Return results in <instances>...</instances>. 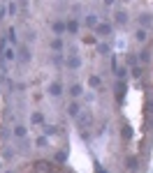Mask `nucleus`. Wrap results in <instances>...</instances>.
Listing matches in <instances>:
<instances>
[{
	"label": "nucleus",
	"instance_id": "f8f14e48",
	"mask_svg": "<svg viewBox=\"0 0 153 173\" xmlns=\"http://www.w3.org/2000/svg\"><path fill=\"white\" fill-rule=\"evenodd\" d=\"M54 30H56V33H63V30H65V23H60V21L54 23Z\"/></svg>",
	"mask_w": 153,
	"mask_h": 173
},
{
	"label": "nucleus",
	"instance_id": "4468645a",
	"mask_svg": "<svg viewBox=\"0 0 153 173\" xmlns=\"http://www.w3.org/2000/svg\"><path fill=\"white\" fill-rule=\"evenodd\" d=\"M21 58H23V60H30V55H28V49H23V51H21Z\"/></svg>",
	"mask_w": 153,
	"mask_h": 173
},
{
	"label": "nucleus",
	"instance_id": "f257e3e1",
	"mask_svg": "<svg viewBox=\"0 0 153 173\" xmlns=\"http://www.w3.org/2000/svg\"><path fill=\"white\" fill-rule=\"evenodd\" d=\"M49 92H51L54 97H58L60 92H63V88H60V83H51V86H49Z\"/></svg>",
	"mask_w": 153,
	"mask_h": 173
},
{
	"label": "nucleus",
	"instance_id": "f03ea898",
	"mask_svg": "<svg viewBox=\"0 0 153 173\" xmlns=\"http://www.w3.org/2000/svg\"><path fill=\"white\" fill-rule=\"evenodd\" d=\"M79 65H81L79 58H70V60H67V67H70V69H77Z\"/></svg>",
	"mask_w": 153,
	"mask_h": 173
},
{
	"label": "nucleus",
	"instance_id": "6e6552de",
	"mask_svg": "<svg viewBox=\"0 0 153 173\" xmlns=\"http://www.w3.org/2000/svg\"><path fill=\"white\" fill-rule=\"evenodd\" d=\"M137 39H139V42H144L146 39V30H142V28H139V30H137V35H135Z\"/></svg>",
	"mask_w": 153,
	"mask_h": 173
},
{
	"label": "nucleus",
	"instance_id": "ddd939ff",
	"mask_svg": "<svg viewBox=\"0 0 153 173\" xmlns=\"http://www.w3.org/2000/svg\"><path fill=\"white\" fill-rule=\"evenodd\" d=\"M90 86L98 88V86H100V78H98V76H90Z\"/></svg>",
	"mask_w": 153,
	"mask_h": 173
},
{
	"label": "nucleus",
	"instance_id": "423d86ee",
	"mask_svg": "<svg viewBox=\"0 0 153 173\" xmlns=\"http://www.w3.org/2000/svg\"><path fill=\"white\" fill-rule=\"evenodd\" d=\"M125 21H128V14L125 12H118L116 14V23H125Z\"/></svg>",
	"mask_w": 153,
	"mask_h": 173
},
{
	"label": "nucleus",
	"instance_id": "39448f33",
	"mask_svg": "<svg viewBox=\"0 0 153 173\" xmlns=\"http://www.w3.org/2000/svg\"><path fill=\"white\" fill-rule=\"evenodd\" d=\"M2 58H5V60H14V51H12V49H5V51H2Z\"/></svg>",
	"mask_w": 153,
	"mask_h": 173
},
{
	"label": "nucleus",
	"instance_id": "20e7f679",
	"mask_svg": "<svg viewBox=\"0 0 153 173\" xmlns=\"http://www.w3.org/2000/svg\"><path fill=\"white\" fill-rule=\"evenodd\" d=\"M81 92H84V90H81V86H72V88H70V95H72V97H79Z\"/></svg>",
	"mask_w": 153,
	"mask_h": 173
},
{
	"label": "nucleus",
	"instance_id": "9d476101",
	"mask_svg": "<svg viewBox=\"0 0 153 173\" xmlns=\"http://www.w3.org/2000/svg\"><path fill=\"white\" fill-rule=\"evenodd\" d=\"M7 39H9V42H16V33H14V28H9V33H7Z\"/></svg>",
	"mask_w": 153,
	"mask_h": 173
},
{
	"label": "nucleus",
	"instance_id": "9b49d317",
	"mask_svg": "<svg viewBox=\"0 0 153 173\" xmlns=\"http://www.w3.org/2000/svg\"><path fill=\"white\" fill-rule=\"evenodd\" d=\"M14 134H16V136H26V127H21V125H19L16 129H14Z\"/></svg>",
	"mask_w": 153,
	"mask_h": 173
},
{
	"label": "nucleus",
	"instance_id": "1a4fd4ad",
	"mask_svg": "<svg viewBox=\"0 0 153 173\" xmlns=\"http://www.w3.org/2000/svg\"><path fill=\"white\" fill-rule=\"evenodd\" d=\"M67 113H70V115H77V113H79V106H77V104H70Z\"/></svg>",
	"mask_w": 153,
	"mask_h": 173
},
{
	"label": "nucleus",
	"instance_id": "0eeeda50",
	"mask_svg": "<svg viewBox=\"0 0 153 173\" xmlns=\"http://www.w3.org/2000/svg\"><path fill=\"white\" fill-rule=\"evenodd\" d=\"M65 30H70V33H77V21H70V23H65Z\"/></svg>",
	"mask_w": 153,
	"mask_h": 173
},
{
	"label": "nucleus",
	"instance_id": "7ed1b4c3",
	"mask_svg": "<svg viewBox=\"0 0 153 173\" xmlns=\"http://www.w3.org/2000/svg\"><path fill=\"white\" fill-rule=\"evenodd\" d=\"M98 33H100V35H109V33H111V26L102 23V26H98Z\"/></svg>",
	"mask_w": 153,
	"mask_h": 173
}]
</instances>
